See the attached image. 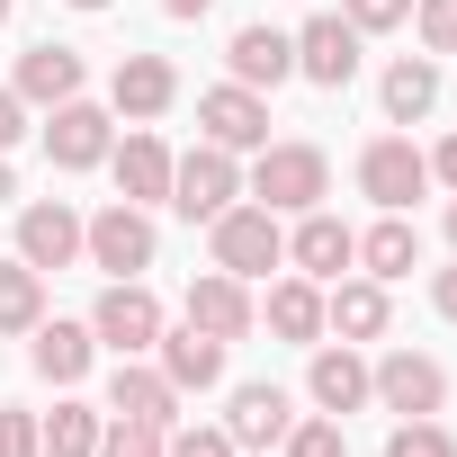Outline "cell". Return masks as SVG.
Returning <instances> with one entry per match:
<instances>
[{
    "mask_svg": "<svg viewBox=\"0 0 457 457\" xmlns=\"http://www.w3.org/2000/svg\"><path fill=\"white\" fill-rule=\"evenodd\" d=\"M430 305H439V314L457 323V270H439V287H430Z\"/></svg>",
    "mask_w": 457,
    "mask_h": 457,
    "instance_id": "cell-38",
    "label": "cell"
},
{
    "mask_svg": "<svg viewBox=\"0 0 457 457\" xmlns=\"http://www.w3.org/2000/svg\"><path fill=\"white\" fill-rule=\"evenodd\" d=\"M314 403L323 412H359L368 403V368H359V350H314Z\"/></svg>",
    "mask_w": 457,
    "mask_h": 457,
    "instance_id": "cell-22",
    "label": "cell"
},
{
    "mask_svg": "<svg viewBox=\"0 0 457 457\" xmlns=\"http://www.w3.org/2000/svg\"><path fill=\"white\" fill-rule=\"evenodd\" d=\"M224 430H234V448H278L296 421H287V395L278 386H243L234 412H224Z\"/></svg>",
    "mask_w": 457,
    "mask_h": 457,
    "instance_id": "cell-16",
    "label": "cell"
},
{
    "mask_svg": "<svg viewBox=\"0 0 457 457\" xmlns=\"http://www.w3.org/2000/svg\"><path fill=\"white\" fill-rule=\"evenodd\" d=\"M430 179H448V188H457V135H448V144L430 153Z\"/></svg>",
    "mask_w": 457,
    "mask_h": 457,
    "instance_id": "cell-37",
    "label": "cell"
},
{
    "mask_svg": "<svg viewBox=\"0 0 457 457\" xmlns=\"http://www.w3.org/2000/svg\"><path fill=\"white\" fill-rule=\"evenodd\" d=\"M448 243H457V206H448Z\"/></svg>",
    "mask_w": 457,
    "mask_h": 457,
    "instance_id": "cell-42",
    "label": "cell"
},
{
    "mask_svg": "<svg viewBox=\"0 0 457 457\" xmlns=\"http://www.w3.org/2000/svg\"><path fill=\"white\" fill-rule=\"evenodd\" d=\"M386 457H457V439H448V430L421 412V421H403V430L386 439Z\"/></svg>",
    "mask_w": 457,
    "mask_h": 457,
    "instance_id": "cell-29",
    "label": "cell"
},
{
    "mask_svg": "<svg viewBox=\"0 0 457 457\" xmlns=\"http://www.w3.org/2000/svg\"><path fill=\"white\" fill-rule=\"evenodd\" d=\"M430 108H439V72H430L421 54H403V63L386 72V117L412 126V117H430Z\"/></svg>",
    "mask_w": 457,
    "mask_h": 457,
    "instance_id": "cell-23",
    "label": "cell"
},
{
    "mask_svg": "<svg viewBox=\"0 0 457 457\" xmlns=\"http://www.w3.org/2000/svg\"><path fill=\"white\" fill-rule=\"evenodd\" d=\"M0 28H10V0H0Z\"/></svg>",
    "mask_w": 457,
    "mask_h": 457,
    "instance_id": "cell-43",
    "label": "cell"
},
{
    "mask_svg": "<svg viewBox=\"0 0 457 457\" xmlns=\"http://www.w3.org/2000/svg\"><path fill=\"white\" fill-rule=\"evenodd\" d=\"M359 261H368L377 287H386V278H412V270H421V234H412L403 215H386L377 234H359Z\"/></svg>",
    "mask_w": 457,
    "mask_h": 457,
    "instance_id": "cell-21",
    "label": "cell"
},
{
    "mask_svg": "<svg viewBox=\"0 0 457 457\" xmlns=\"http://www.w3.org/2000/svg\"><path fill=\"white\" fill-rule=\"evenodd\" d=\"M46 439H37V421L28 412H0V457H37Z\"/></svg>",
    "mask_w": 457,
    "mask_h": 457,
    "instance_id": "cell-35",
    "label": "cell"
},
{
    "mask_svg": "<svg viewBox=\"0 0 457 457\" xmlns=\"http://www.w3.org/2000/svg\"><path fill=\"white\" fill-rule=\"evenodd\" d=\"M323 323H341L350 341H377V332H386V287H377V278H359V287H341V296L323 305Z\"/></svg>",
    "mask_w": 457,
    "mask_h": 457,
    "instance_id": "cell-26",
    "label": "cell"
},
{
    "mask_svg": "<svg viewBox=\"0 0 457 457\" xmlns=\"http://www.w3.org/2000/svg\"><path fill=\"white\" fill-rule=\"evenodd\" d=\"M72 10H108V0H72Z\"/></svg>",
    "mask_w": 457,
    "mask_h": 457,
    "instance_id": "cell-41",
    "label": "cell"
},
{
    "mask_svg": "<svg viewBox=\"0 0 457 457\" xmlns=\"http://www.w3.org/2000/svg\"><path fill=\"white\" fill-rule=\"evenodd\" d=\"M90 341H108L117 359H135V350H153V341H162V305H153L135 278H117V287L99 296V314H90Z\"/></svg>",
    "mask_w": 457,
    "mask_h": 457,
    "instance_id": "cell-6",
    "label": "cell"
},
{
    "mask_svg": "<svg viewBox=\"0 0 457 457\" xmlns=\"http://www.w3.org/2000/svg\"><path fill=\"white\" fill-rule=\"evenodd\" d=\"M19 135H28V117H19V90H0V153H10Z\"/></svg>",
    "mask_w": 457,
    "mask_h": 457,
    "instance_id": "cell-36",
    "label": "cell"
},
{
    "mask_svg": "<svg viewBox=\"0 0 457 457\" xmlns=\"http://www.w3.org/2000/svg\"><path fill=\"white\" fill-rule=\"evenodd\" d=\"M412 19V0H350V28L359 37H377V28H403Z\"/></svg>",
    "mask_w": 457,
    "mask_h": 457,
    "instance_id": "cell-33",
    "label": "cell"
},
{
    "mask_svg": "<svg viewBox=\"0 0 457 457\" xmlns=\"http://www.w3.org/2000/svg\"><path fill=\"white\" fill-rule=\"evenodd\" d=\"M46 153H54L63 170H90V162H108V117H99L90 99H63V108H54V126H46Z\"/></svg>",
    "mask_w": 457,
    "mask_h": 457,
    "instance_id": "cell-12",
    "label": "cell"
},
{
    "mask_svg": "<svg viewBox=\"0 0 457 457\" xmlns=\"http://www.w3.org/2000/svg\"><path fill=\"white\" fill-rule=\"evenodd\" d=\"M99 457H162V430L153 421H117V430H99Z\"/></svg>",
    "mask_w": 457,
    "mask_h": 457,
    "instance_id": "cell-30",
    "label": "cell"
},
{
    "mask_svg": "<svg viewBox=\"0 0 457 457\" xmlns=\"http://www.w3.org/2000/svg\"><path fill=\"white\" fill-rule=\"evenodd\" d=\"M287 457H341V421H305V430H287Z\"/></svg>",
    "mask_w": 457,
    "mask_h": 457,
    "instance_id": "cell-34",
    "label": "cell"
},
{
    "mask_svg": "<svg viewBox=\"0 0 457 457\" xmlns=\"http://www.w3.org/2000/svg\"><path fill=\"white\" fill-rule=\"evenodd\" d=\"M224 63H234V81H243V90H261V81L278 90V81L296 72V37H278V28H243Z\"/></svg>",
    "mask_w": 457,
    "mask_h": 457,
    "instance_id": "cell-17",
    "label": "cell"
},
{
    "mask_svg": "<svg viewBox=\"0 0 457 457\" xmlns=\"http://www.w3.org/2000/svg\"><path fill=\"white\" fill-rule=\"evenodd\" d=\"M421 46L430 54H457V0H421Z\"/></svg>",
    "mask_w": 457,
    "mask_h": 457,
    "instance_id": "cell-31",
    "label": "cell"
},
{
    "mask_svg": "<svg viewBox=\"0 0 457 457\" xmlns=\"http://www.w3.org/2000/svg\"><path fill=\"white\" fill-rule=\"evenodd\" d=\"M162 457H234V430H170Z\"/></svg>",
    "mask_w": 457,
    "mask_h": 457,
    "instance_id": "cell-32",
    "label": "cell"
},
{
    "mask_svg": "<svg viewBox=\"0 0 457 457\" xmlns=\"http://www.w3.org/2000/svg\"><path fill=\"white\" fill-rule=\"evenodd\" d=\"M170 403H179V386H170L162 368L117 359V377H108V412H117V421H153V430H170Z\"/></svg>",
    "mask_w": 457,
    "mask_h": 457,
    "instance_id": "cell-10",
    "label": "cell"
},
{
    "mask_svg": "<svg viewBox=\"0 0 457 457\" xmlns=\"http://www.w3.org/2000/svg\"><path fill=\"white\" fill-rule=\"evenodd\" d=\"M368 395H386V412H439V395H448V377H439V359H421V350H395V359H377V377H368Z\"/></svg>",
    "mask_w": 457,
    "mask_h": 457,
    "instance_id": "cell-8",
    "label": "cell"
},
{
    "mask_svg": "<svg viewBox=\"0 0 457 457\" xmlns=\"http://www.w3.org/2000/svg\"><path fill=\"white\" fill-rule=\"evenodd\" d=\"M162 377H170L179 395H206V386L224 377V341H215V332H197V323L162 332Z\"/></svg>",
    "mask_w": 457,
    "mask_h": 457,
    "instance_id": "cell-13",
    "label": "cell"
},
{
    "mask_svg": "<svg viewBox=\"0 0 457 457\" xmlns=\"http://www.w3.org/2000/svg\"><path fill=\"white\" fill-rule=\"evenodd\" d=\"M162 10H170V19H197V10H206V0H162Z\"/></svg>",
    "mask_w": 457,
    "mask_h": 457,
    "instance_id": "cell-39",
    "label": "cell"
},
{
    "mask_svg": "<svg viewBox=\"0 0 457 457\" xmlns=\"http://www.w3.org/2000/svg\"><path fill=\"white\" fill-rule=\"evenodd\" d=\"M296 72L323 81V90H341V81L359 72V28H350V19H305V37H296Z\"/></svg>",
    "mask_w": 457,
    "mask_h": 457,
    "instance_id": "cell-9",
    "label": "cell"
},
{
    "mask_svg": "<svg viewBox=\"0 0 457 457\" xmlns=\"http://www.w3.org/2000/svg\"><path fill=\"white\" fill-rule=\"evenodd\" d=\"M287 261V234H278V215L270 206H224L215 215V270L224 278H261Z\"/></svg>",
    "mask_w": 457,
    "mask_h": 457,
    "instance_id": "cell-2",
    "label": "cell"
},
{
    "mask_svg": "<svg viewBox=\"0 0 457 457\" xmlns=\"http://www.w3.org/2000/svg\"><path fill=\"white\" fill-rule=\"evenodd\" d=\"M10 197H19V188H10V162H0V206H10Z\"/></svg>",
    "mask_w": 457,
    "mask_h": 457,
    "instance_id": "cell-40",
    "label": "cell"
},
{
    "mask_svg": "<svg viewBox=\"0 0 457 457\" xmlns=\"http://www.w3.org/2000/svg\"><path fill=\"white\" fill-rule=\"evenodd\" d=\"M81 243H90V261L99 270H117V278H135V270H153V224H144V206H99L90 224H81Z\"/></svg>",
    "mask_w": 457,
    "mask_h": 457,
    "instance_id": "cell-4",
    "label": "cell"
},
{
    "mask_svg": "<svg viewBox=\"0 0 457 457\" xmlns=\"http://www.w3.org/2000/svg\"><path fill=\"white\" fill-rule=\"evenodd\" d=\"M188 323H197V332H215V341H243V332H252V296H243V278L206 270V278L188 287Z\"/></svg>",
    "mask_w": 457,
    "mask_h": 457,
    "instance_id": "cell-14",
    "label": "cell"
},
{
    "mask_svg": "<svg viewBox=\"0 0 457 457\" xmlns=\"http://www.w3.org/2000/svg\"><path fill=\"white\" fill-rule=\"evenodd\" d=\"M323 188H332V162H323L314 144H270L261 170H252V197H261L270 215H314Z\"/></svg>",
    "mask_w": 457,
    "mask_h": 457,
    "instance_id": "cell-1",
    "label": "cell"
},
{
    "mask_svg": "<svg viewBox=\"0 0 457 457\" xmlns=\"http://www.w3.org/2000/svg\"><path fill=\"white\" fill-rule=\"evenodd\" d=\"M37 439H46L54 457H99V412H90V403H54V421H46Z\"/></svg>",
    "mask_w": 457,
    "mask_h": 457,
    "instance_id": "cell-28",
    "label": "cell"
},
{
    "mask_svg": "<svg viewBox=\"0 0 457 457\" xmlns=\"http://www.w3.org/2000/svg\"><path fill=\"white\" fill-rule=\"evenodd\" d=\"M359 188H368L386 215H403V206L430 188V162H421L403 135H386V144H368V153H359Z\"/></svg>",
    "mask_w": 457,
    "mask_h": 457,
    "instance_id": "cell-5",
    "label": "cell"
},
{
    "mask_svg": "<svg viewBox=\"0 0 457 457\" xmlns=\"http://www.w3.org/2000/svg\"><path fill=\"white\" fill-rule=\"evenodd\" d=\"M19 99H46V108L81 99V54H72V46H37V54L19 63Z\"/></svg>",
    "mask_w": 457,
    "mask_h": 457,
    "instance_id": "cell-20",
    "label": "cell"
},
{
    "mask_svg": "<svg viewBox=\"0 0 457 457\" xmlns=\"http://www.w3.org/2000/svg\"><path fill=\"white\" fill-rule=\"evenodd\" d=\"M170 206L188 224H215L224 206H234V153L224 144H197L188 162H170Z\"/></svg>",
    "mask_w": 457,
    "mask_h": 457,
    "instance_id": "cell-3",
    "label": "cell"
},
{
    "mask_svg": "<svg viewBox=\"0 0 457 457\" xmlns=\"http://www.w3.org/2000/svg\"><path fill=\"white\" fill-rule=\"evenodd\" d=\"M37 368H46L54 386H72V377L90 368V332H81V323H46V332H37Z\"/></svg>",
    "mask_w": 457,
    "mask_h": 457,
    "instance_id": "cell-27",
    "label": "cell"
},
{
    "mask_svg": "<svg viewBox=\"0 0 457 457\" xmlns=\"http://www.w3.org/2000/svg\"><path fill=\"white\" fill-rule=\"evenodd\" d=\"M270 332H278V341H314V332H323V296H314V278L270 287Z\"/></svg>",
    "mask_w": 457,
    "mask_h": 457,
    "instance_id": "cell-24",
    "label": "cell"
},
{
    "mask_svg": "<svg viewBox=\"0 0 457 457\" xmlns=\"http://www.w3.org/2000/svg\"><path fill=\"white\" fill-rule=\"evenodd\" d=\"M197 126H206V144H224V153L270 144V99H261V90H243V81H224V90H206V99H197Z\"/></svg>",
    "mask_w": 457,
    "mask_h": 457,
    "instance_id": "cell-7",
    "label": "cell"
},
{
    "mask_svg": "<svg viewBox=\"0 0 457 457\" xmlns=\"http://www.w3.org/2000/svg\"><path fill=\"white\" fill-rule=\"evenodd\" d=\"M37 314H46V270L10 261L0 270V332H37Z\"/></svg>",
    "mask_w": 457,
    "mask_h": 457,
    "instance_id": "cell-25",
    "label": "cell"
},
{
    "mask_svg": "<svg viewBox=\"0 0 457 457\" xmlns=\"http://www.w3.org/2000/svg\"><path fill=\"white\" fill-rule=\"evenodd\" d=\"M72 252H81V215H72L63 197H54V206H28V215H19V261H28V270H63Z\"/></svg>",
    "mask_w": 457,
    "mask_h": 457,
    "instance_id": "cell-11",
    "label": "cell"
},
{
    "mask_svg": "<svg viewBox=\"0 0 457 457\" xmlns=\"http://www.w3.org/2000/svg\"><path fill=\"white\" fill-rule=\"evenodd\" d=\"M117 188H126V206H170V153H162V135H126V153H117Z\"/></svg>",
    "mask_w": 457,
    "mask_h": 457,
    "instance_id": "cell-19",
    "label": "cell"
},
{
    "mask_svg": "<svg viewBox=\"0 0 457 457\" xmlns=\"http://www.w3.org/2000/svg\"><path fill=\"white\" fill-rule=\"evenodd\" d=\"M287 252H296V270H305V278H341V270L359 261V234H350L341 215H305Z\"/></svg>",
    "mask_w": 457,
    "mask_h": 457,
    "instance_id": "cell-15",
    "label": "cell"
},
{
    "mask_svg": "<svg viewBox=\"0 0 457 457\" xmlns=\"http://www.w3.org/2000/svg\"><path fill=\"white\" fill-rule=\"evenodd\" d=\"M170 90H179V81H170V63H162V54H126V63H117V81H108V99H117L126 117H162V108H170Z\"/></svg>",
    "mask_w": 457,
    "mask_h": 457,
    "instance_id": "cell-18",
    "label": "cell"
}]
</instances>
